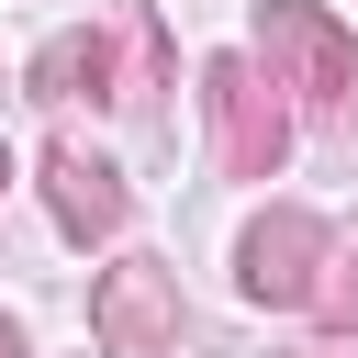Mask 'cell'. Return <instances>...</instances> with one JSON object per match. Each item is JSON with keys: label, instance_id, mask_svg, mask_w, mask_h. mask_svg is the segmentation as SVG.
<instances>
[{"label": "cell", "instance_id": "obj_4", "mask_svg": "<svg viewBox=\"0 0 358 358\" xmlns=\"http://www.w3.org/2000/svg\"><path fill=\"white\" fill-rule=\"evenodd\" d=\"M313 280H324V224H313L302 201H268V213L246 224V246H235V291L268 302V313H302Z\"/></svg>", "mask_w": 358, "mask_h": 358}, {"label": "cell", "instance_id": "obj_6", "mask_svg": "<svg viewBox=\"0 0 358 358\" xmlns=\"http://www.w3.org/2000/svg\"><path fill=\"white\" fill-rule=\"evenodd\" d=\"M34 101H112V34H56L34 56Z\"/></svg>", "mask_w": 358, "mask_h": 358}, {"label": "cell", "instance_id": "obj_1", "mask_svg": "<svg viewBox=\"0 0 358 358\" xmlns=\"http://www.w3.org/2000/svg\"><path fill=\"white\" fill-rule=\"evenodd\" d=\"M257 56H268V78L302 90L324 123L358 112V45H347V22H336L324 0H257Z\"/></svg>", "mask_w": 358, "mask_h": 358}, {"label": "cell", "instance_id": "obj_5", "mask_svg": "<svg viewBox=\"0 0 358 358\" xmlns=\"http://www.w3.org/2000/svg\"><path fill=\"white\" fill-rule=\"evenodd\" d=\"M45 201H56V224H67L78 246L123 235V213H134V201H123V168H101L90 145H56V157H45Z\"/></svg>", "mask_w": 358, "mask_h": 358}, {"label": "cell", "instance_id": "obj_9", "mask_svg": "<svg viewBox=\"0 0 358 358\" xmlns=\"http://www.w3.org/2000/svg\"><path fill=\"white\" fill-rule=\"evenodd\" d=\"M313 358H358V347H347V336H336V347H313Z\"/></svg>", "mask_w": 358, "mask_h": 358}, {"label": "cell", "instance_id": "obj_10", "mask_svg": "<svg viewBox=\"0 0 358 358\" xmlns=\"http://www.w3.org/2000/svg\"><path fill=\"white\" fill-rule=\"evenodd\" d=\"M0 190H11V157H0Z\"/></svg>", "mask_w": 358, "mask_h": 358}, {"label": "cell", "instance_id": "obj_8", "mask_svg": "<svg viewBox=\"0 0 358 358\" xmlns=\"http://www.w3.org/2000/svg\"><path fill=\"white\" fill-rule=\"evenodd\" d=\"M0 358H22V324H11V313H0Z\"/></svg>", "mask_w": 358, "mask_h": 358}, {"label": "cell", "instance_id": "obj_7", "mask_svg": "<svg viewBox=\"0 0 358 358\" xmlns=\"http://www.w3.org/2000/svg\"><path fill=\"white\" fill-rule=\"evenodd\" d=\"M324 268H336V280H313V313L347 336V324H358V257H324Z\"/></svg>", "mask_w": 358, "mask_h": 358}, {"label": "cell", "instance_id": "obj_3", "mask_svg": "<svg viewBox=\"0 0 358 358\" xmlns=\"http://www.w3.org/2000/svg\"><path fill=\"white\" fill-rule=\"evenodd\" d=\"M90 336L101 358H168L179 347V268L168 257H112L90 291Z\"/></svg>", "mask_w": 358, "mask_h": 358}, {"label": "cell", "instance_id": "obj_2", "mask_svg": "<svg viewBox=\"0 0 358 358\" xmlns=\"http://www.w3.org/2000/svg\"><path fill=\"white\" fill-rule=\"evenodd\" d=\"M268 90H280V78H257V56H213V67H201L213 145H224L235 179H280V157H291V112H280Z\"/></svg>", "mask_w": 358, "mask_h": 358}]
</instances>
